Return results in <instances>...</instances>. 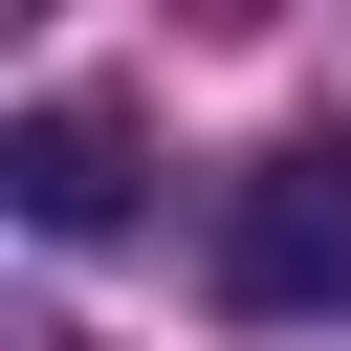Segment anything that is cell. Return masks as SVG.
Returning a JSON list of instances; mask_svg holds the SVG:
<instances>
[{"label":"cell","mask_w":351,"mask_h":351,"mask_svg":"<svg viewBox=\"0 0 351 351\" xmlns=\"http://www.w3.org/2000/svg\"><path fill=\"white\" fill-rule=\"evenodd\" d=\"M132 176H154V154H132V110H88V88H44V110L0 132V197H22L44 241H110V219H132Z\"/></svg>","instance_id":"cell-2"},{"label":"cell","mask_w":351,"mask_h":351,"mask_svg":"<svg viewBox=\"0 0 351 351\" xmlns=\"http://www.w3.org/2000/svg\"><path fill=\"white\" fill-rule=\"evenodd\" d=\"M219 307L241 329H351V132H307L219 197Z\"/></svg>","instance_id":"cell-1"}]
</instances>
